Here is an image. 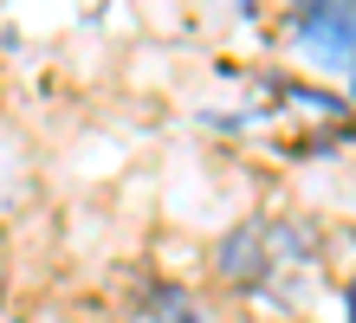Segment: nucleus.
Instances as JSON below:
<instances>
[{
  "label": "nucleus",
  "instance_id": "f257e3e1",
  "mask_svg": "<svg viewBox=\"0 0 356 323\" xmlns=\"http://www.w3.org/2000/svg\"><path fill=\"white\" fill-rule=\"evenodd\" d=\"M291 33L324 58H356V7H305Z\"/></svg>",
  "mask_w": 356,
  "mask_h": 323
},
{
  "label": "nucleus",
  "instance_id": "f03ea898",
  "mask_svg": "<svg viewBox=\"0 0 356 323\" xmlns=\"http://www.w3.org/2000/svg\"><path fill=\"white\" fill-rule=\"evenodd\" d=\"M259 233L253 226H234L227 233V246H220V278H234V285H246V278H259Z\"/></svg>",
  "mask_w": 356,
  "mask_h": 323
},
{
  "label": "nucleus",
  "instance_id": "7ed1b4c3",
  "mask_svg": "<svg viewBox=\"0 0 356 323\" xmlns=\"http://www.w3.org/2000/svg\"><path fill=\"white\" fill-rule=\"evenodd\" d=\"M162 310H169V317H156V323H201L195 310H188V297H181V291H162Z\"/></svg>",
  "mask_w": 356,
  "mask_h": 323
},
{
  "label": "nucleus",
  "instance_id": "20e7f679",
  "mask_svg": "<svg viewBox=\"0 0 356 323\" xmlns=\"http://www.w3.org/2000/svg\"><path fill=\"white\" fill-rule=\"evenodd\" d=\"M343 310H350V323H356V278H350V291H343Z\"/></svg>",
  "mask_w": 356,
  "mask_h": 323
}]
</instances>
